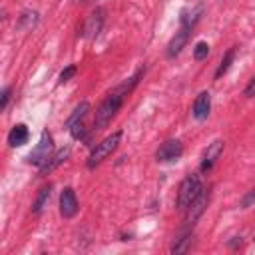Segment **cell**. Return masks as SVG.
I'll use <instances>...</instances> for the list:
<instances>
[{"mask_svg": "<svg viewBox=\"0 0 255 255\" xmlns=\"http://www.w3.org/2000/svg\"><path fill=\"white\" fill-rule=\"evenodd\" d=\"M143 72H145V66L137 68L135 74H133L131 78H128L122 86H118L114 92H110V94L102 100V104H100L98 110H96V118H94V126H96V129H104V128H108V124L116 118V114H118L120 108L124 106L126 98H128V96L131 94V90L137 86V82H139V78L143 76Z\"/></svg>", "mask_w": 255, "mask_h": 255, "instance_id": "6da1fadb", "label": "cell"}, {"mask_svg": "<svg viewBox=\"0 0 255 255\" xmlns=\"http://www.w3.org/2000/svg\"><path fill=\"white\" fill-rule=\"evenodd\" d=\"M122 129H118V131H114V133H110L108 137H104L100 143H96L94 147H92V151H90V155H88V167L90 169H94L96 165H100L104 159H108L114 151H116V147L120 145V141H122Z\"/></svg>", "mask_w": 255, "mask_h": 255, "instance_id": "7a4b0ae2", "label": "cell"}, {"mask_svg": "<svg viewBox=\"0 0 255 255\" xmlns=\"http://www.w3.org/2000/svg\"><path fill=\"white\" fill-rule=\"evenodd\" d=\"M203 185H201V177L197 173H187L183 177V181L179 183V191H177V199H175V207L179 211H185L189 207V203L201 193Z\"/></svg>", "mask_w": 255, "mask_h": 255, "instance_id": "3957f363", "label": "cell"}, {"mask_svg": "<svg viewBox=\"0 0 255 255\" xmlns=\"http://www.w3.org/2000/svg\"><path fill=\"white\" fill-rule=\"evenodd\" d=\"M52 155H54V137H52V133L48 129H44L40 133L38 143L34 145V149L28 153L26 159H28V163H32V165H36L40 169Z\"/></svg>", "mask_w": 255, "mask_h": 255, "instance_id": "277c9868", "label": "cell"}, {"mask_svg": "<svg viewBox=\"0 0 255 255\" xmlns=\"http://www.w3.org/2000/svg\"><path fill=\"white\" fill-rule=\"evenodd\" d=\"M181 155H183V143L179 139H165L155 151V159L161 163L177 161Z\"/></svg>", "mask_w": 255, "mask_h": 255, "instance_id": "5b68a950", "label": "cell"}, {"mask_svg": "<svg viewBox=\"0 0 255 255\" xmlns=\"http://www.w3.org/2000/svg\"><path fill=\"white\" fill-rule=\"evenodd\" d=\"M207 203H209V189H201V193H199V195L189 203V207L185 209V211H187V213H185V223L193 225V223L201 217V213L205 211Z\"/></svg>", "mask_w": 255, "mask_h": 255, "instance_id": "8992f818", "label": "cell"}, {"mask_svg": "<svg viewBox=\"0 0 255 255\" xmlns=\"http://www.w3.org/2000/svg\"><path fill=\"white\" fill-rule=\"evenodd\" d=\"M78 213V197L72 187H64L60 193V215L70 219Z\"/></svg>", "mask_w": 255, "mask_h": 255, "instance_id": "52a82bcc", "label": "cell"}, {"mask_svg": "<svg viewBox=\"0 0 255 255\" xmlns=\"http://www.w3.org/2000/svg\"><path fill=\"white\" fill-rule=\"evenodd\" d=\"M221 153H223V141H221V139L211 141V143L207 145L203 157H201V165H199V169H201L203 173H205V171H211L213 165H215V161L221 157Z\"/></svg>", "mask_w": 255, "mask_h": 255, "instance_id": "ba28073f", "label": "cell"}, {"mask_svg": "<svg viewBox=\"0 0 255 255\" xmlns=\"http://www.w3.org/2000/svg\"><path fill=\"white\" fill-rule=\"evenodd\" d=\"M102 26H104V8H96V10L88 16V20H86V24H84V28H82V36H86V38H96V36L100 34Z\"/></svg>", "mask_w": 255, "mask_h": 255, "instance_id": "9c48e42d", "label": "cell"}, {"mask_svg": "<svg viewBox=\"0 0 255 255\" xmlns=\"http://www.w3.org/2000/svg\"><path fill=\"white\" fill-rule=\"evenodd\" d=\"M189 32L191 30H187V28H179L177 32H175V36L169 40V44H167V58H175V56H179L181 54V50H183V46L187 44V40H189Z\"/></svg>", "mask_w": 255, "mask_h": 255, "instance_id": "30bf717a", "label": "cell"}, {"mask_svg": "<svg viewBox=\"0 0 255 255\" xmlns=\"http://www.w3.org/2000/svg\"><path fill=\"white\" fill-rule=\"evenodd\" d=\"M209 110H211V94L209 92H201L195 102H193V108H191V114L195 120H205L209 116Z\"/></svg>", "mask_w": 255, "mask_h": 255, "instance_id": "8fae6325", "label": "cell"}, {"mask_svg": "<svg viewBox=\"0 0 255 255\" xmlns=\"http://www.w3.org/2000/svg\"><path fill=\"white\" fill-rule=\"evenodd\" d=\"M68 157H70V147H62V149L54 151V155L40 167V175H48V173H52V171H54L58 165H62Z\"/></svg>", "mask_w": 255, "mask_h": 255, "instance_id": "7c38bea8", "label": "cell"}, {"mask_svg": "<svg viewBox=\"0 0 255 255\" xmlns=\"http://www.w3.org/2000/svg\"><path fill=\"white\" fill-rule=\"evenodd\" d=\"M28 137H30V129H28L26 124H16V126L8 131V143H10L12 147L24 145V143L28 141Z\"/></svg>", "mask_w": 255, "mask_h": 255, "instance_id": "4fadbf2b", "label": "cell"}, {"mask_svg": "<svg viewBox=\"0 0 255 255\" xmlns=\"http://www.w3.org/2000/svg\"><path fill=\"white\" fill-rule=\"evenodd\" d=\"M50 195H52V185H44V187L38 191V195H36V199H34V203H32V213H34V215H40V213L46 209V205H48V201H50Z\"/></svg>", "mask_w": 255, "mask_h": 255, "instance_id": "5bb4252c", "label": "cell"}, {"mask_svg": "<svg viewBox=\"0 0 255 255\" xmlns=\"http://www.w3.org/2000/svg\"><path fill=\"white\" fill-rule=\"evenodd\" d=\"M88 112H90V104H88V102H80V104L74 108V114L66 120V128H70L72 124H76V122H80V120H86Z\"/></svg>", "mask_w": 255, "mask_h": 255, "instance_id": "9a60e30c", "label": "cell"}, {"mask_svg": "<svg viewBox=\"0 0 255 255\" xmlns=\"http://www.w3.org/2000/svg\"><path fill=\"white\" fill-rule=\"evenodd\" d=\"M233 58H235V46H233V48H229V50L225 52L223 60L219 62V66H217V70H215V78H221L223 74H227V70L231 68V62H233Z\"/></svg>", "mask_w": 255, "mask_h": 255, "instance_id": "2e32d148", "label": "cell"}, {"mask_svg": "<svg viewBox=\"0 0 255 255\" xmlns=\"http://www.w3.org/2000/svg\"><path fill=\"white\" fill-rule=\"evenodd\" d=\"M38 24V12H24L18 20V28L20 30H30Z\"/></svg>", "mask_w": 255, "mask_h": 255, "instance_id": "e0dca14e", "label": "cell"}, {"mask_svg": "<svg viewBox=\"0 0 255 255\" xmlns=\"http://www.w3.org/2000/svg\"><path fill=\"white\" fill-rule=\"evenodd\" d=\"M189 243H191V231H187V233H183L175 243H173V247H171V253H185L187 249H189Z\"/></svg>", "mask_w": 255, "mask_h": 255, "instance_id": "ac0fdd59", "label": "cell"}, {"mask_svg": "<svg viewBox=\"0 0 255 255\" xmlns=\"http://www.w3.org/2000/svg\"><path fill=\"white\" fill-rule=\"evenodd\" d=\"M68 129H70V133H72V137H74V139H88V129H86L84 120H80V122L72 124Z\"/></svg>", "mask_w": 255, "mask_h": 255, "instance_id": "d6986e66", "label": "cell"}, {"mask_svg": "<svg viewBox=\"0 0 255 255\" xmlns=\"http://www.w3.org/2000/svg\"><path fill=\"white\" fill-rule=\"evenodd\" d=\"M207 54H209V44L207 42H197L195 48H193V58L197 62H201V60L207 58Z\"/></svg>", "mask_w": 255, "mask_h": 255, "instance_id": "ffe728a7", "label": "cell"}, {"mask_svg": "<svg viewBox=\"0 0 255 255\" xmlns=\"http://www.w3.org/2000/svg\"><path fill=\"white\" fill-rule=\"evenodd\" d=\"M76 72H78V68L74 66V64H70V66H66L62 72H60V84H66V82H70L74 76H76Z\"/></svg>", "mask_w": 255, "mask_h": 255, "instance_id": "44dd1931", "label": "cell"}, {"mask_svg": "<svg viewBox=\"0 0 255 255\" xmlns=\"http://www.w3.org/2000/svg\"><path fill=\"white\" fill-rule=\"evenodd\" d=\"M10 94H12V88H10V86H6V88L2 90V96H0V110H6V108H8Z\"/></svg>", "mask_w": 255, "mask_h": 255, "instance_id": "7402d4cb", "label": "cell"}, {"mask_svg": "<svg viewBox=\"0 0 255 255\" xmlns=\"http://www.w3.org/2000/svg\"><path fill=\"white\" fill-rule=\"evenodd\" d=\"M253 201H255V189H251V191H249V193H247V195L241 199V203H239V205H241L243 209H247V207H249Z\"/></svg>", "mask_w": 255, "mask_h": 255, "instance_id": "603a6c76", "label": "cell"}, {"mask_svg": "<svg viewBox=\"0 0 255 255\" xmlns=\"http://www.w3.org/2000/svg\"><path fill=\"white\" fill-rule=\"evenodd\" d=\"M243 94H245L247 98H253V96H255V76L251 78V82L247 84V88H245V92H243Z\"/></svg>", "mask_w": 255, "mask_h": 255, "instance_id": "cb8c5ba5", "label": "cell"}]
</instances>
